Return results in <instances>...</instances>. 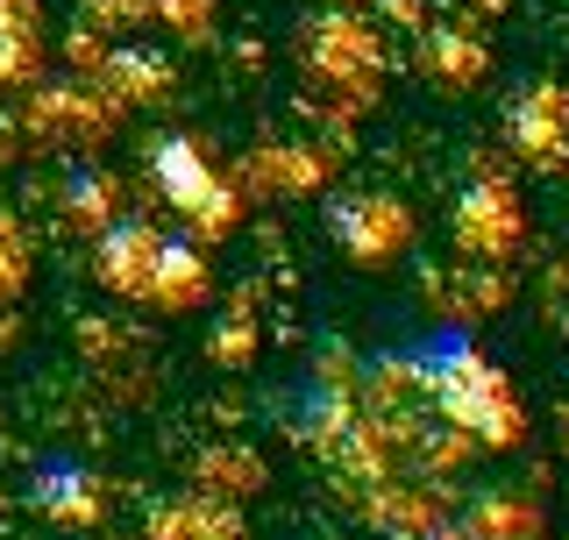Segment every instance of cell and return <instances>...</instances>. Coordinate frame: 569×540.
Here are the masks:
<instances>
[{
	"instance_id": "cell-2",
	"label": "cell",
	"mask_w": 569,
	"mask_h": 540,
	"mask_svg": "<svg viewBox=\"0 0 569 540\" xmlns=\"http://www.w3.org/2000/svg\"><path fill=\"white\" fill-rule=\"evenodd\" d=\"M150 270H157V236L142 221H114L100 236V278L114 292H150Z\"/></svg>"
},
{
	"instance_id": "cell-3",
	"label": "cell",
	"mask_w": 569,
	"mask_h": 540,
	"mask_svg": "<svg viewBox=\"0 0 569 540\" xmlns=\"http://www.w3.org/2000/svg\"><path fill=\"white\" fill-rule=\"evenodd\" d=\"M462 242L477 249V257H498V249H512L520 236V221H512V192L506 186H470L462 192Z\"/></svg>"
},
{
	"instance_id": "cell-4",
	"label": "cell",
	"mask_w": 569,
	"mask_h": 540,
	"mask_svg": "<svg viewBox=\"0 0 569 540\" xmlns=\"http://www.w3.org/2000/svg\"><path fill=\"white\" fill-rule=\"evenodd\" d=\"M512 136L533 164H562L569 150V100L562 93H533L527 107H512Z\"/></svg>"
},
{
	"instance_id": "cell-7",
	"label": "cell",
	"mask_w": 569,
	"mask_h": 540,
	"mask_svg": "<svg viewBox=\"0 0 569 540\" xmlns=\"http://www.w3.org/2000/svg\"><path fill=\"white\" fill-rule=\"evenodd\" d=\"M22 64H29V29L14 8H0V79H14Z\"/></svg>"
},
{
	"instance_id": "cell-1",
	"label": "cell",
	"mask_w": 569,
	"mask_h": 540,
	"mask_svg": "<svg viewBox=\"0 0 569 540\" xmlns=\"http://www.w3.org/2000/svg\"><path fill=\"white\" fill-rule=\"evenodd\" d=\"M391 363H399L406 377H420V384L435 391V406L449 412L462 434H477L491 448H506L512 434H520V406H512L506 377L477 356V341L462 328H427L420 341H406Z\"/></svg>"
},
{
	"instance_id": "cell-6",
	"label": "cell",
	"mask_w": 569,
	"mask_h": 540,
	"mask_svg": "<svg viewBox=\"0 0 569 540\" xmlns=\"http://www.w3.org/2000/svg\"><path fill=\"white\" fill-rule=\"evenodd\" d=\"M36 491H50V498H36L43 512H58V519H93V477H86V470H64V462H58V470L36 483Z\"/></svg>"
},
{
	"instance_id": "cell-5",
	"label": "cell",
	"mask_w": 569,
	"mask_h": 540,
	"mask_svg": "<svg viewBox=\"0 0 569 540\" xmlns=\"http://www.w3.org/2000/svg\"><path fill=\"white\" fill-rule=\"evenodd\" d=\"M150 292L164 299V306H192V299L207 292V278H200V257H192V249H178V242H157Z\"/></svg>"
}]
</instances>
